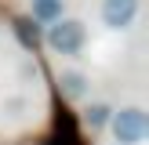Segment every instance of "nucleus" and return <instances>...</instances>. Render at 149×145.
I'll use <instances>...</instances> for the list:
<instances>
[{
  "label": "nucleus",
  "instance_id": "f257e3e1",
  "mask_svg": "<svg viewBox=\"0 0 149 145\" xmlns=\"http://www.w3.org/2000/svg\"><path fill=\"white\" fill-rule=\"evenodd\" d=\"M44 40H47V47L55 55H80L87 44V29L80 18H58V22H51Z\"/></svg>",
  "mask_w": 149,
  "mask_h": 145
},
{
  "label": "nucleus",
  "instance_id": "f03ea898",
  "mask_svg": "<svg viewBox=\"0 0 149 145\" xmlns=\"http://www.w3.org/2000/svg\"><path fill=\"white\" fill-rule=\"evenodd\" d=\"M109 127H113L116 145H138L146 138V130H149V120H146V113L138 105H127V109L109 116Z\"/></svg>",
  "mask_w": 149,
  "mask_h": 145
},
{
  "label": "nucleus",
  "instance_id": "7ed1b4c3",
  "mask_svg": "<svg viewBox=\"0 0 149 145\" xmlns=\"http://www.w3.org/2000/svg\"><path fill=\"white\" fill-rule=\"evenodd\" d=\"M138 14V0H102V22L109 29H127Z\"/></svg>",
  "mask_w": 149,
  "mask_h": 145
},
{
  "label": "nucleus",
  "instance_id": "20e7f679",
  "mask_svg": "<svg viewBox=\"0 0 149 145\" xmlns=\"http://www.w3.org/2000/svg\"><path fill=\"white\" fill-rule=\"evenodd\" d=\"M11 29H15V36H18V44H22L26 51H36V44L44 40V36H40V26H36L33 18H15Z\"/></svg>",
  "mask_w": 149,
  "mask_h": 145
},
{
  "label": "nucleus",
  "instance_id": "39448f33",
  "mask_svg": "<svg viewBox=\"0 0 149 145\" xmlns=\"http://www.w3.org/2000/svg\"><path fill=\"white\" fill-rule=\"evenodd\" d=\"M29 18L33 22H58L62 18V0H29Z\"/></svg>",
  "mask_w": 149,
  "mask_h": 145
},
{
  "label": "nucleus",
  "instance_id": "423d86ee",
  "mask_svg": "<svg viewBox=\"0 0 149 145\" xmlns=\"http://www.w3.org/2000/svg\"><path fill=\"white\" fill-rule=\"evenodd\" d=\"M58 87H62L65 98H84V94H87V76L77 72V69H65L62 76H58Z\"/></svg>",
  "mask_w": 149,
  "mask_h": 145
},
{
  "label": "nucleus",
  "instance_id": "0eeeda50",
  "mask_svg": "<svg viewBox=\"0 0 149 145\" xmlns=\"http://www.w3.org/2000/svg\"><path fill=\"white\" fill-rule=\"evenodd\" d=\"M109 116H113V109H109L106 102H95V105H87V109H84V123H87L91 130L106 127V123H109Z\"/></svg>",
  "mask_w": 149,
  "mask_h": 145
}]
</instances>
